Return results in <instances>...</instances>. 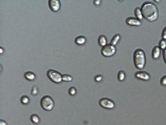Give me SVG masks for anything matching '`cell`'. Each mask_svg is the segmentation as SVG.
I'll return each mask as SVG.
<instances>
[{
  "mask_svg": "<svg viewBox=\"0 0 166 125\" xmlns=\"http://www.w3.org/2000/svg\"><path fill=\"white\" fill-rule=\"evenodd\" d=\"M143 16L147 21L154 22L158 20L159 12L158 7L151 2H146L141 6Z\"/></svg>",
  "mask_w": 166,
  "mask_h": 125,
  "instance_id": "1",
  "label": "cell"
},
{
  "mask_svg": "<svg viewBox=\"0 0 166 125\" xmlns=\"http://www.w3.org/2000/svg\"><path fill=\"white\" fill-rule=\"evenodd\" d=\"M133 62L135 67L137 69L141 70L144 67L146 63V56L144 52L142 49H137L135 51L133 55Z\"/></svg>",
  "mask_w": 166,
  "mask_h": 125,
  "instance_id": "2",
  "label": "cell"
},
{
  "mask_svg": "<svg viewBox=\"0 0 166 125\" xmlns=\"http://www.w3.org/2000/svg\"><path fill=\"white\" fill-rule=\"evenodd\" d=\"M41 106L46 111H51L55 106V102L52 97L49 95H45L41 100Z\"/></svg>",
  "mask_w": 166,
  "mask_h": 125,
  "instance_id": "3",
  "label": "cell"
},
{
  "mask_svg": "<svg viewBox=\"0 0 166 125\" xmlns=\"http://www.w3.org/2000/svg\"><path fill=\"white\" fill-rule=\"evenodd\" d=\"M48 78L54 83H60L63 81V75L59 72L54 70H48L47 72Z\"/></svg>",
  "mask_w": 166,
  "mask_h": 125,
  "instance_id": "4",
  "label": "cell"
},
{
  "mask_svg": "<svg viewBox=\"0 0 166 125\" xmlns=\"http://www.w3.org/2000/svg\"><path fill=\"white\" fill-rule=\"evenodd\" d=\"M101 54L104 56L106 57H109V56H112L113 55L116 54V48L115 45H112V44L106 45L105 46H104L101 49Z\"/></svg>",
  "mask_w": 166,
  "mask_h": 125,
  "instance_id": "5",
  "label": "cell"
},
{
  "mask_svg": "<svg viewBox=\"0 0 166 125\" xmlns=\"http://www.w3.org/2000/svg\"><path fill=\"white\" fill-rule=\"evenodd\" d=\"M99 104L101 107L103 108H105V109H113L115 107V103L113 101H112L111 99H106V98H103V99H100L99 101Z\"/></svg>",
  "mask_w": 166,
  "mask_h": 125,
  "instance_id": "6",
  "label": "cell"
},
{
  "mask_svg": "<svg viewBox=\"0 0 166 125\" xmlns=\"http://www.w3.org/2000/svg\"><path fill=\"white\" fill-rule=\"evenodd\" d=\"M48 5H49V8L53 12H57L60 10L61 3L59 0H49Z\"/></svg>",
  "mask_w": 166,
  "mask_h": 125,
  "instance_id": "7",
  "label": "cell"
},
{
  "mask_svg": "<svg viewBox=\"0 0 166 125\" xmlns=\"http://www.w3.org/2000/svg\"><path fill=\"white\" fill-rule=\"evenodd\" d=\"M128 25L130 26H140L141 25V21H140L139 19L133 18V17H129L127 19L126 21Z\"/></svg>",
  "mask_w": 166,
  "mask_h": 125,
  "instance_id": "8",
  "label": "cell"
},
{
  "mask_svg": "<svg viewBox=\"0 0 166 125\" xmlns=\"http://www.w3.org/2000/svg\"><path fill=\"white\" fill-rule=\"evenodd\" d=\"M135 77L138 79H140V80H144V81H148L150 79V75L149 73H148L147 72H143V71H140V72H137V73H135Z\"/></svg>",
  "mask_w": 166,
  "mask_h": 125,
  "instance_id": "9",
  "label": "cell"
},
{
  "mask_svg": "<svg viewBox=\"0 0 166 125\" xmlns=\"http://www.w3.org/2000/svg\"><path fill=\"white\" fill-rule=\"evenodd\" d=\"M160 54H161V49H160V47H154L153 50H152V57H153V59H154V60L158 59L160 56Z\"/></svg>",
  "mask_w": 166,
  "mask_h": 125,
  "instance_id": "10",
  "label": "cell"
},
{
  "mask_svg": "<svg viewBox=\"0 0 166 125\" xmlns=\"http://www.w3.org/2000/svg\"><path fill=\"white\" fill-rule=\"evenodd\" d=\"M98 43L101 46H102V48L104 46H105L107 45V39H106V37L105 35H101L98 38Z\"/></svg>",
  "mask_w": 166,
  "mask_h": 125,
  "instance_id": "11",
  "label": "cell"
},
{
  "mask_svg": "<svg viewBox=\"0 0 166 125\" xmlns=\"http://www.w3.org/2000/svg\"><path fill=\"white\" fill-rule=\"evenodd\" d=\"M24 77L26 78L27 80H28V81H33L35 79V74L34 73H32V72H27L24 74Z\"/></svg>",
  "mask_w": 166,
  "mask_h": 125,
  "instance_id": "12",
  "label": "cell"
},
{
  "mask_svg": "<svg viewBox=\"0 0 166 125\" xmlns=\"http://www.w3.org/2000/svg\"><path fill=\"white\" fill-rule=\"evenodd\" d=\"M135 15H136V16L137 17V19H139L140 21L144 17L142 14V11H141L140 8L137 7L135 9Z\"/></svg>",
  "mask_w": 166,
  "mask_h": 125,
  "instance_id": "13",
  "label": "cell"
},
{
  "mask_svg": "<svg viewBox=\"0 0 166 125\" xmlns=\"http://www.w3.org/2000/svg\"><path fill=\"white\" fill-rule=\"evenodd\" d=\"M75 42H76L77 45H80L84 44L85 42H86V38L83 36L77 37V38L75 39Z\"/></svg>",
  "mask_w": 166,
  "mask_h": 125,
  "instance_id": "14",
  "label": "cell"
},
{
  "mask_svg": "<svg viewBox=\"0 0 166 125\" xmlns=\"http://www.w3.org/2000/svg\"><path fill=\"white\" fill-rule=\"evenodd\" d=\"M119 39H120V35H119V34H116V35L112 38V39L111 44L112 45H116L118 43V42L119 41Z\"/></svg>",
  "mask_w": 166,
  "mask_h": 125,
  "instance_id": "15",
  "label": "cell"
},
{
  "mask_svg": "<svg viewBox=\"0 0 166 125\" xmlns=\"http://www.w3.org/2000/svg\"><path fill=\"white\" fill-rule=\"evenodd\" d=\"M72 80H73V78H72L70 75H68V74H64V75H63V81L69 82V81H72Z\"/></svg>",
  "mask_w": 166,
  "mask_h": 125,
  "instance_id": "16",
  "label": "cell"
},
{
  "mask_svg": "<svg viewBox=\"0 0 166 125\" xmlns=\"http://www.w3.org/2000/svg\"><path fill=\"white\" fill-rule=\"evenodd\" d=\"M20 101L23 104H27L28 102H29V98L26 95H24V96L21 97V99H20Z\"/></svg>",
  "mask_w": 166,
  "mask_h": 125,
  "instance_id": "17",
  "label": "cell"
},
{
  "mask_svg": "<svg viewBox=\"0 0 166 125\" xmlns=\"http://www.w3.org/2000/svg\"><path fill=\"white\" fill-rule=\"evenodd\" d=\"M159 47H160V49H166V41L165 40H164V39H162V40H161L160 41V43H159Z\"/></svg>",
  "mask_w": 166,
  "mask_h": 125,
  "instance_id": "18",
  "label": "cell"
},
{
  "mask_svg": "<svg viewBox=\"0 0 166 125\" xmlns=\"http://www.w3.org/2000/svg\"><path fill=\"white\" fill-rule=\"evenodd\" d=\"M31 120L34 124H37V123L39 122V117H37V115L33 114L31 117Z\"/></svg>",
  "mask_w": 166,
  "mask_h": 125,
  "instance_id": "19",
  "label": "cell"
},
{
  "mask_svg": "<svg viewBox=\"0 0 166 125\" xmlns=\"http://www.w3.org/2000/svg\"><path fill=\"white\" fill-rule=\"evenodd\" d=\"M118 78H119V81H123L125 79V73H124L122 70L119 71V74H118Z\"/></svg>",
  "mask_w": 166,
  "mask_h": 125,
  "instance_id": "20",
  "label": "cell"
},
{
  "mask_svg": "<svg viewBox=\"0 0 166 125\" xmlns=\"http://www.w3.org/2000/svg\"><path fill=\"white\" fill-rule=\"evenodd\" d=\"M69 93L71 95H74L75 94L77 93V90H76V89H75V88L72 87V88H70V89H69Z\"/></svg>",
  "mask_w": 166,
  "mask_h": 125,
  "instance_id": "21",
  "label": "cell"
},
{
  "mask_svg": "<svg viewBox=\"0 0 166 125\" xmlns=\"http://www.w3.org/2000/svg\"><path fill=\"white\" fill-rule=\"evenodd\" d=\"M31 93L32 95H37V94L38 93V90H37V87H34V88L32 89Z\"/></svg>",
  "mask_w": 166,
  "mask_h": 125,
  "instance_id": "22",
  "label": "cell"
},
{
  "mask_svg": "<svg viewBox=\"0 0 166 125\" xmlns=\"http://www.w3.org/2000/svg\"><path fill=\"white\" fill-rule=\"evenodd\" d=\"M161 84L162 85H166V76L162 77V78L161 79Z\"/></svg>",
  "mask_w": 166,
  "mask_h": 125,
  "instance_id": "23",
  "label": "cell"
},
{
  "mask_svg": "<svg viewBox=\"0 0 166 125\" xmlns=\"http://www.w3.org/2000/svg\"><path fill=\"white\" fill-rule=\"evenodd\" d=\"M162 38H163L164 40H165L166 39V27L164 28L163 32H162Z\"/></svg>",
  "mask_w": 166,
  "mask_h": 125,
  "instance_id": "24",
  "label": "cell"
},
{
  "mask_svg": "<svg viewBox=\"0 0 166 125\" xmlns=\"http://www.w3.org/2000/svg\"><path fill=\"white\" fill-rule=\"evenodd\" d=\"M163 59L165 62L166 63V49H165L163 50Z\"/></svg>",
  "mask_w": 166,
  "mask_h": 125,
  "instance_id": "25",
  "label": "cell"
},
{
  "mask_svg": "<svg viewBox=\"0 0 166 125\" xmlns=\"http://www.w3.org/2000/svg\"><path fill=\"white\" fill-rule=\"evenodd\" d=\"M101 80H102V77H101V76H100V75L97 76V77L95 78V81H101Z\"/></svg>",
  "mask_w": 166,
  "mask_h": 125,
  "instance_id": "26",
  "label": "cell"
},
{
  "mask_svg": "<svg viewBox=\"0 0 166 125\" xmlns=\"http://www.w3.org/2000/svg\"><path fill=\"white\" fill-rule=\"evenodd\" d=\"M0 125H6V123L3 120H0Z\"/></svg>",
  "mask_w": 166,
  "mask_h": 125,
  "instance_id": "27",
  "label": "cell"
},
{
  "mask_svg": "<svg viewBox=\"0 0 166 125\" xmlns=\"http://www.w3.org/2000/svg\"><path fill=\"white\" fill-rule=\"evenodd\" d=\"M95 4H96V5H98V4H100V1H95Z\"/></svg>",
  "mask_w": 166,
  "mask_h": 125,
  "instance_id": "28",
  "label": "cell"
},
{
  "mask_svg": "<svg viewBox=\"0 0 166 125\" xmlns=\"http://www.w3.org/2000/svg\"><path fill=\"white\" fill-rule=\"evenodd\" d=\"M3 52V48H0V53L2 54Z\"/></svg>",
  "mask_w": 166,
  "mask_h": 125,
  "instance_id": "29",
  "label": "cell"
}]
</instances>
